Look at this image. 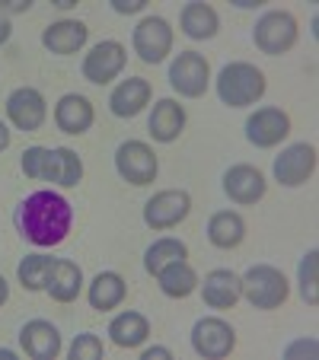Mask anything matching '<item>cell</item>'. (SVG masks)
Returning <instances> with one entry per match:
<instances>
[{"instance_id": "21", "label": "cell", "mask_w": 319, "mask_h": 360, "mask_svg": "<svg viewBox=\"0 0 319 360\" xmlns=\"http://www.w3.org/2000/svg\"><path fill=\"white\" fill-rule=\"evenodd\" d=\"M201 297L211 309H230L239 300V274H233L230 268H214L204 274Z\"/></svg>"}, {"instance_id": "5", "label": "cell", "mask_w": 319, "mask_h": 360, "mask_svg": "<svg viewBox=\"0 0 319 360\" xmlns=\"http://www.w3.org/2000/svg\"><path fill=\"white\" fill-rule=\"evenodd\" d=\"M252 41L262 55H284L297 45V20L287 10H268L265 16H258L256 29H252Z\"/></svg>"}, {"instance_id": "39", "label": "cell", "mask_w": 319, "mask_h": 360, "mask_svg": "<svg viewBox=\"0 0 319 360\" xmlns=\"http://www.w3.org/2000/svg\"><path fill=\"white\" fill-rule=\"evenodd\" d=\"M74 4H77V0H55V7H58V10H70Z\"/></svg>"}, {"instance_id": "34", "label": "cell", "mask_w": 319, "mask_h": 360, "mask_svg": "<svg viewBox=\"0 0 319 360\" xmlns=\"http://www.w3.org/2000/svg\"><path fill=\"white\" fill-rule=\"evenodd\" d=\"M32 7V0H0V16L4 13H26Z\"/></svg>"}, {"instance_id": "25", "label": "cell", "mask_w": 319, "mask_h": 360, "mask_svg": "<svg viewBox=\"0 0 319 360\" xmlns=\"http://www.w3.org/2000/svg\"><path fill=\"white\" fill-rule=\"evenodd\" d=\"M208 239L218 249H237L246 239V220L237 211H218L208 220Z\"/></svg>"}, {"instance_id": "19", "label": "cell", "mask_w": 319, "mask_h": 360, "mask_svg": "<svg viewBox=\"0 0 319 360\" xmlns=\"http://www.w3.org/2000/svg\"><path fill=\"white\" fill-rule=\"evenodd\" d=\"M45 290H48V297L58 300V303H74L83 290L80 265H74V262H68V259H55L51 268H48Z\"/></svg>"}, {"instance_id": "9", "label": "cell", "mask_w": 319, "mask_h": 360, "mask_svg": "<svg viewBox=\"0 0 319 360\" xmlns=\"http://www.w3.org/2000/svg\"><path fill=\"white\" fill-rule=\"evenodd\" d=\"M115 169L125 182L141 188V185H150L156 179L160 163H156V153L144 141H125L115 150Z\"/></svg>"}, {"instance_id": "2", "label": "cell", "mask_w": 319, "mask_h": 360, "mask_svg": "<svg viewBox=\"0 0 319 360\" xmlns=\"http://www.w3.org/2000/svg\"><path fill=\"white\" fill-rule=\"evenodd\" d=\"M23 172L29 179L74 188L83 182V160L70 147H29L23 153Z\"/></svg>"}, {"instance_id": "26", "label": "cell", "mask_w": 319, "mask_h": 360, "mask_svg": "<svg viewBox=\"0 0 319 360\" xmlns=\"http://www.w3.org/2000/svg\"><path fill=\"white\" fill-rule=\"evenodd\" d=\"M156 284H160V290H163L166 297L185 300L189 293H195L198 271L189 265V262H173V265H166V268L156 271Z\"/></svg>"}, {"instance_id": "23", "label": "cell", "mask_w": 319, "mask_h": 360, "mask_svg": "<svg viewBox=\"0 0 319 360\" xmlns=\"http://www.w3.org/2000/svg\"><path fill=\"white\" fill-rule=\"evenodd\" d=\"M125 293H128V284H125L122 274H118V271H99L93 278V284H89L87 300H89V306H93V309L109 313V309L122 306Z\"/></svg>"}, {"instance_id": "10", "label": "cell", "mask_w": 319, "mask_h": 360, "mask_svg": "<svg viewBox=\"0 0 319 360\" xmlns=\"http://www.w3.org/2000/svg\"><path fill=\"white\" fill-rule=\"evenodd\" d=\"M192 211V195L182 188H166L156 191L147 204H144V224L150 230H170V226L182 224Z\"/></svg>"}, {"instance_id": "40", "label": "cell", "mask_w": 319, "mask_h": 360, "mask_svg": "<svg viewBox=\"0 0 319 360\" xmlns=\"http://www.w3.org/2000/svg\"><path fill=\"white\" fill-rule=\"evenodd\" d=\"M0 357H7V360H13V357H16V354H13V351H7V347H0Z\"/></svg>"}, {"instance_id": "17", "label": "cell", "mask_w": 319, "mask_h": 360, "mask_svg": "<svg viewBox=\"0 0 319 360\" xmlns=\"http://www.w3.org/2000/svg\"><path fill=\"white\" fill-rule=\"evenodd\" d=\"M93 118H96L93 102L80 93L61 96L55 105V124L64 134H87V131L93 128Z\"/></svg>"}, {"instance_id": "24", "label": "cell", "mask_w": 319, "mask_h": 360, "mask_svg": "<svg viewBox=\"0 0 319 360\" xmlns=\"http://www.w3.org/2000/svg\"><path fill=\"white\" fill-rule=\"evenodd\" d=\"M182 32L189 35V39L201 41V39H214L220 29V16L218 10L211 7V4H201V0H192V4H185L182 7Z\"/></svg>"}, {"instance_id": "15", "label": "cell", "mask_w": 319, "mask_h": 360, "mask_svg": "<svg viewBox=\"0 0 319 360\" xmlns=\"http://www.w3.org/2000/svg\"><path fill=\"white\" fill-rule=\"evenodd\" d=\"M265 176L249 163H239V166H230L224 172V191L230 201L237 204H256L265 198Z\"/></svg>"}, {"instance_id": "27", "label": "cell", "mask_w": 319, "mask_h": 360, "mask_svg": "<svg viewBox=\"0 0 319 360\" xmlns=\"http://www.w3.org/2000/svg\"><path fill=\"white\" fill-rule=\"evenodd\" d=\"M147 335H150V322L144 319L141 313H135V309H128V313H122V316H115V319L109 322V338H112V345H118V347H141L144 341H147Z\"/></svg>"}, {"instance_id": "30", "label": "cell", "mask_w": 319, "mask_h": 360, "mask_svg": "<svg viewBox=\"0 0 319 360\" xmlns=\"http://www.w3.org/2000/svg\"><path fill=\"white\" fill-rule=\"evenodd\" d=\"M316 268H319V252L310 249L300 262V297L310 306L319 303V290H316Z\"/></svg>"}, {"instance_id": "36", "label": "cell", "mask_w": 319, "mask_h": 360, "mask_svg": "<svg viewBox=\"0 0 319 360\" xmlns=\"http://www.w3.org/2000/svg\"><path fill=\"white\" fill-rule=\"evenodd\" d=\"M10 35H13V26H10L7 16H0V45H4V41H7Z\"/></svg>"}, {"instance_id": "4", "label": "cell", "mask_w": 319, "mask_h": 360, "mask_svg": "<svg viewBox=\"0 0 319 360\" xmlns=\"http://www.w3.org/2000/svg\"><path fill=\"white\" fill-rule=\"evenodd\" d=\"M287 293H291V284L275 265H252L239 278V297L249 300L252 309H278Z\"/></svg>"}, {"instance_id": "37", "label": "cell", "mask_w": 319, "mask_h": 360, "mask_svg": "<svg viewBox=\"0 0 319 360\" xmlns=\"http://www.w3.org/2000/svg\"><path fill=\"white\" fill-rule=\"evenodd\" d=\"M7 147H10V131H7V124L0 122V153H4Z\"/></svg>"}, {"instance_id": "11", "label": "cell", "mask_w": 319, "mask_h": 360, "mask_svg": "<svg viewBox=\"0 0 319 360\" xmlns=\"http://www.w3.org/2000/svg\"><path fill=\"white\" fill-rule=\"evenodd\" d=\"M125 61H128V51H125L122 41H99V45L89 48V55L83 58V77L96 86H106L112 83L118 74L125 70Z\"/></svg>"}, {"instance_id": "31", "label": "cell", "mask_w": 319, "mask_h": 360, "mask_svg": "<svg viewBox=\"0 0 319 360\" xmlns=\"http://www.w3.org/2000/svg\"><path fill=\"white\" fill-rule=\"evenodd\" d=\"M70 360H99L102 354H106V347H102V338L93 332H83L74 338V345H70Z\"/></svg>"}, {"instance_id": "16", "label": "cell", "mask_w": 319, "mask_h": 360, "mask_svg": "<svg viewBox=\"0 0 319 360\" xmlns=\"http://www.w3.org/2000/svg\"><path fill=\"white\" fill-rule=\"evenodd\" d=\"M20 345L32 360H55L61 354V332L45 319H32L20 328Z\"/></svg>"}, {"instance_id": "18", "label": "cell", "mask_w": 319, "mask_h": 360, "mask_svg": "<svg viewBox=\"0 0 319 360\" xmlns=\"http://www.w3.org/2000/svg\"><path fill=\"white\" fill-rule=\"evenodd\" d=\"M89 39L87 22L80 20H58L42 32V45L51 51V55H77Z\"/></svg>"}, {"instance_id": "14", "label": "cell", "mask_w": 319, "mask_h": 360, "mask_svg": "<svg viewBox=\"0 0 319 360\" xmlns=\"http://www.w3.org/2000/svg\"><path fill=\"white\" fill-rule=\"evenodd\" d=\"M7 118L16 124L20 131L32 134L45 124L48 118V105H45V96L39 93L35 86H20L7 96Z\"/></svg>"}, {"instance_id": "20", "label": "cell", "mask_w": 319, "mask_h": 360, "mask_svg": "<svg viewBox=\"0 0 319 360\" xmlns=\"http://www.w3.org/2000/svg\"><path fill=\"white\" fill-rule=\"evenodd\" d=\"M150 102V83L144 77H128L122 80L109 96V109L115 118H135Z\"/></svg>"}, {"instance_id": "33", "label": "cell", "mask_w": 319, "mask_h": 360, "mask_svg": "<svg viewBox=\"0 0 319 360\" xmlns=\"http://www.w3.org/2000/svg\"><path fill=\"white\" fill-rule=\"evenodd\" d=\"M297 354H306V357H313V354H316V341H313V338L310 341H294V345L284 351V357L291 360V357H297Z\"/></svg>"}, {"instance_id": "32", "label": "cell", "mask_w": 319, "mask_h": 360, "mask_svg": "<svg viewBox=\"0 0 319 360\" xmlns=\"http://www.w3.org/2000/svg\"><path fill=\"white\" fill-rule=\"evenodd\" d=\"M150 0H112V10L115 13H141Z\"/></svg>"}, {"instance_id": "7", "label": "cell", "mask_w": 319, "mask_h": 360, "mask_svg": "<svg viewBox=\"0 0 319 360\" xmlns=\"http://www.w3.org/2000/svg\"><path fill=\"white\" fill-rule=\"evenodd\" d=\"M192 347L204 360H220L237 347V332H233L230 322L208 316V319H198L192 326Z\"/></svg>"}, {"instance_id": "22", "label": "cell", "mask_w": 319, "mask_h": 360, "mask_svg": "<svg viewBox=\"0 0 319 360\" xmlns=\"http://www.w3.org/2000/svg\"><path fill=\"white\" fill-rule=\"evenodd\" d=\"M150 134L160 143H173L185 128V109L176 99H160L150 112Z\"/></svg>"}, {"instance_id": "35", "label": "cell", "mask_w": 319, "mask_h": 360, "mask_svg": "<svg viewBox=\"0 0 319 360\" xmlns=\"http://www.w3.org/2000/svg\"><path fill=\"white\" fill-rule=\"evenodd\" d=\"M141 357H144V360H154V357L170 360V357H173V351H170V347H147V351H144Z\"/></svg>"}, {"instance_id": "38", "label": "cell", "mask_w": 319, "mask_h": 360, "mask_svg": "<svg viewBox=\"0 0 319 360\" xmlns=\"http://www.w3.org/2000/svg\"><path fill=\"white\" fill-rule=\"evenodd\" d=\"M7 297H10V284L4 281V274H0V306L7 303Z\"/></svg>"}, {"instance_id": "13", "label": "cell", "mask_w": 319, "mask_h": 360, "mask_svg": "<svg viewBox=\"0 0 319 360\" xmlns=\"http://www.w3.org/2000/svg\"><path fill=\"white\" fill-rule=\"evenodd\" d=\"M313 172H316V147L313 143H291L275 160V179L281 185H287V188L310 182Z\"/></svg>"}, {"instance_id": "12", "label": "cell", "mask_w": 319, "mask_h": 360, "mask_svg": "<svg viewBox=\"0 0 319 360\" xmlns=\"http://www.w3.org/2000/svg\"><path fill=\"white\" fill-rule=\"evenodd\" d=\"M287 134H291V115L284 109H278V105H265L246 122V137H249L252 147L262 150L278 147Z\"/></svg>"}, {"instance_id": "6", "label": "cell", "mask_w": 319, "mask_h": 360, "mask_svg": "<svg viewBox=\"0 0 319 360\" xmlns=\"http://www.w3.org/2000/svg\"><path fill=\"white\" fill-rule=\"evenodd\" d=\"M131 45L144 64H160L173 51V26L163 16H144L135 26Z\"/></svg>"}, {"instance_id": "29", "label": "cell", "mask_w": 319, "mask_h": 360, "mask_svg": "<svg viewBox=\"0 0 319 360\" xmlns=\"http://www.w3.org/2000/svg\"><path fill=\"white\" fill-rule=\"evenodd\" d=\"M51 262L55 259H48V255H26V259L20 262V268H16L20 284L26 287V290H45V278H48Z\"/></svg>"}, {"instance_id": "1", "label": "cell", "mask_w": 319, "mask_h": 360, "mask_svg": "<svg viewBox=\"0 0 319 360\" xmlns=\"http://www.w3.org/2000/svg\"><path fill=\"white\" fill-rule=\"evenodd\" d=\"M70 226H74V207H70L68 198L51 188L32 191V195L16 207V230L32 245L64 243Z\"/></svg>"}, {"instance_id": "8", "label": "cell", "mask_w": 319, "mask_h": 360, "mask_svg": "<svg viewBox=\"0 0 319 360\" xmlns=\"http://www.w3.org/2000/svg\"><path fill=\"white\" fill-rule=\"evenodd\" d=\"M170 83L179 96H185V99L204 96V89H208V83H211L208 58L198 55V51H179L176 61L170 64Z\"/></svg>"}, {"instance_id": "3", "label": "cell", "mask_w": 319, "mask_h": 360, "mask_svg": "<svg viewBox=\"0 0 319 360\" xmlns=\"http://www.w3.org/2000/svg\"><path fill=\"white\" fill-rule=\"evenodd\" d=\"M218 96L230 109L252 105L265 96V74L249 61H230L218 74Z\"/></svg>"}, {"instance_id": "28", "label": "cell", "mask_w": 319, "mask_h": 360, "mask_svg": "<svg viewBox=\"0 0 319 360\" xmlns=\"http://www.w3.org/2000/svg\"><path fill=\"white\" fill-rule=\"evenodd\" d=\"M185 259H189V245H185L182 239L163 236V239H156V243L144 252V268H147L150 274H156L160 268L173 265V262H185Z\"/></svg>"}]
</instances>
